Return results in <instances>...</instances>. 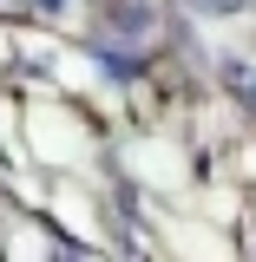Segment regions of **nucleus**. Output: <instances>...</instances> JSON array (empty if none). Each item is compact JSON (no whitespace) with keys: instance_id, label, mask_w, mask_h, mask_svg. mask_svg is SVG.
<instances>
[{"instance_id":"obj_1","label":"nucleus","mask_w":256,"mask_h":262,"mask_svg":"<svg viewBox=\"0 0 256 262\" xmlns=\"http://www.w3.org/2000/svg\"><path fill=\"white\" fill-rule=\"evenodd\" d=\"M197 7H210V13H230V7H243V0H197Z\"/></svg>"},{"instance_id":"obj_2","label":"nucleus","mask_w":256,"mask_h":262,"mask_svg":"<svg viewBox=\"0 0 256 262\" xmlns=\"http://www.w3.org/2000/svg\"><path fill=\"white\" fill-rule=\"evenodd\" d=\"M0 7H7V13H20V7H33V0H0Z\"/></svg>"},{"instance_id":"obj_3","label":"nucleus","mask_w":256,"mask_h":262,"mask_svg":"<svg viewBox=\"0 0 256 262\" xmlns=\"http://www.w3.org/2000/svg\"><path fill=\"white\" fill-rule=\"evenodd\" d=\"M40 7H60V0H40Z\"/></svg>"}]
</instances>
